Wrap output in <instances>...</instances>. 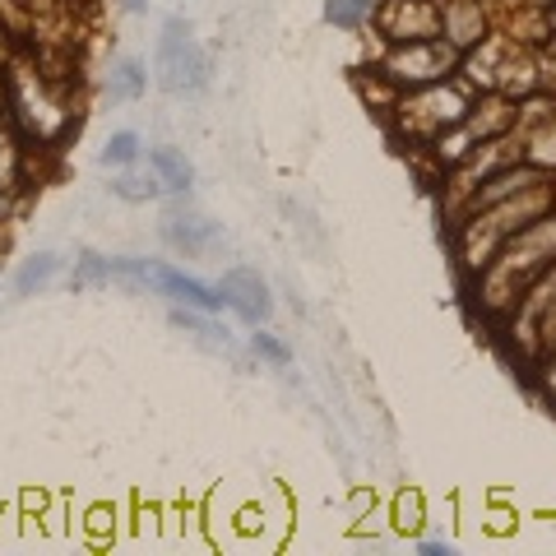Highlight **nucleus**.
Listing matches in <instances>:
<instances>
[{
  "label": "nucleus",
  "instance_id": "nucleus-2",
  "mask_svg": "<svg viewBox=\"0 0 556 556\" xmlns=\"http://www.w3.org/2000/svg\"><path fill=\"white\" fill-rule=\"evenodd\" d=\"M0 75H5V116L28 144L56 149L61 139L79 126L75 102H70V93L56 84V75H47L38 56L14 47V56L0 65Z\"/></svg>",
  "mask_w": 556,
  "mask_h": 556
},
{
  "label": "nucleus",
  "instance_id": "nucleus-23",
  "mask_svg": "<svg viewBox=\"0 0 556 556\" xmlns=\"http://www.w3.org/2000/svg\"><path fill=\"white\" fill-rule=\"evenodd\" d=\"M14 42H20V38H14V33H10L5 24H0V65H5V61L14 56Z\"/></svg>",
  "mask_w": 556,
  "mask_h": 556
},
{
  "label": "nucleus",
  "instance_id": "nucleus-22",
  "mask_svg": "<svg viewBox=\"0 0 556 556\" xmlns=\"http://www.w3.org/2000/svg\"><path fill=\"white\" fill-rule=\"evenodd\" d=\"M413 547L422 552V556H455V552H459V543H455V538H417Z\"/></svg>",
  "mask_w": 556,
  "mask_h": 556
},
{
  "label": "nucleus",
  "instance_id": "nucleus-21",
  "mask_svg": "<svg viewBox=\"0 0 556 556\" xmlns=\"http://www.w3.org/2000/svg\"><path fill=\"white\" fill-rule=\"evenodd\" d=\"M394 525H399V529H417V525H422V501H417V492L399 496V506H394Z\"/></svg>",
  "mask_w": 556,
  "mask_h": 556
},
{
  "label": "nucleus",
  "instance_id": "nucleus-12",
  "mask_svg": "<svg viewBox=\"0 0 556 556\" xmlns=\"http://www.w3.org/2000/svg\"><path fill=\"white\" fill-rule=\"evenodd\" d=\"M149 172L163 181L167 195H190V186H195V167H190L186 153L172 149V144L149 149Z\"/></svg>",
  "mask_w": 556,
  "mask_h": 556
},
{
  "label": "nucleus",
  "instance_id": "nucleus-4",
  "mask_svg": "<svg viewBox=\"0 0 556 556\" xmlns=\"http://www.w3.org/2000/svg\"><path fill=\"white\" fill-rule=\"evenodd\" d=\"M468 108H473L468 84L459 75H450V79H437V84H422V89L399 93L390 102V116H394V126L413 139V144L427 149L437 135L455 130L459 121L468 116Z\"/></svg>",
  "mask_w": 556,
  "mask_h": 556
},
{
  "label": "nucleus",
  "instance_id": "nucleus-10",
  "mask_svg": "<svg viewBox=\"0 0 556 556\" xmlns=\"http://www.w3.org/2000/svg\"><path fill=\"white\" fill-rule=\"evenodd\" d=\"M177 204L167 208V218H163V241L172 251H181V255H204L214 241L223 237V228L214 218H204V214H195L190 204H181L186 195H172Z\"/></svg>",
  "mask_w": 556,
  "mask_h": 556
},
{
  "label": "nucleus",
  "instance_id": "nucleus-9",
  "mask_svg": "<svg viewBox=\"0 0 556 556\" xmlns=\"http://www.w3.org/2000/svg\"><path fill=\"white\" fill-rule=\"evenodd\" d=\"M441 38L464 56L492 38V10L486 0H441Z\"/></svg>",
  "mask_w": 556,
  "mask_h": 556
},
{
  "label": "nucleus",
  "instance_id": "nucleus-20",
  "mask_svg": "<svg viewBox=\"0 0 556 556\" xmlns=\"http://www.w3.org/2000/svg\"><path fill=\"white\" fill-rule=\"evenodd\" d=\"M251 353L260 362H269V367H288V362H292V348L278 339V334H269V329H260V325H255V334H251Z\"/></svg>",
  "mask_w": 556,
  "mask_h": 556
},
{
  "label": "nucleus",
  "instance_id": "nucleus-11",
  "mask_svg": "<svg viewBox=\"0 0 556 556\" xmlns=\"http://www.w3.org/2000/svg\"><path fill=\"white\" fill-rule=\"evenodd\" d=\"M144 93H149V65L139 56H116L108 70V98L116 108H130V102H139Z\"/></svg>",
  "mask_w": 556,
  "mask_h": 556
},
{
  "label": "nucleus",
  "instance_id": "nucleus-15",
  "mask_svg": "<svg viewBox=\"0 0 556 556\" xmlns=\"http://www.w3.org/2000/svg\"><path fill=\"white\" fill-rule=\"evenodd\" d=\"M112 195L126 200V204H153V200H163L167 190H163V181L153 177V172L126 167V172H116V177H112Z\"/></svg>",
  "mask_w": 556,
  "mask_h": 556
},
{
  "label": "nucleus",
  "instance_id": "nucleus-26",
  "mask_svg": "<svg viewBox=\"0 0 556 556\" xmlns=\"http://www.w3.org/2000/svg\"><path fill=\"white\" fill-rule=\"evenodd\" d=\"M552 28H556V5H552Z\"/></svg>",
  "mask_w": 556,
  "mask_h": 556
},
{
  "label": "nucleus",
  "instance_id": "nucleus-17",
  "mask_svg": "<svg viewBox=\"0 0 556 556\" xmlns=\"http://www.w3.org/2000/svg\"><path fill=\"white\" fill-rule=\"evenodd\" d=\"M139 159H144V139H139L135 130H112L108 144H102L98 163L108 172H126V167H139Z\"/></svg>",
  "mask_w": 556,
  "mask_h": 556
},
{
  "label": "nucleus",
  "instance_id": "nucleus-1",
  "mask_svg": "<svg viewBox=\"0 0 556 556\" xmlns=\"http://www.w3.org/2000/svg\"><path fill=\"white\" fill-rule=\"evenodd\" d=\"M552 265H556V208L533 218L529 228H519L506 247L486 260V269L478 278H468V292L478 298V311L486 320L506 325L519 311V302H525V292Z\"/></svg>",
  "mask_w": 556,
  "mask_h": 556
},
{
  "label": "nucleus",
  "instance_id": "nucleus-13",
  "mask_svg": "<svg viewBox=\"0 0 556 556\" xmlns=\"http://www.w3.org/2000/svg\"><path fill=\"white\" fill-rule=\"evenodd\" d=\"M61 274V255L56 251H38V255H28L20 269H14V298H33V292H42L51 278Z\"/></svg>",
  "mask_w": 556,
  "mask_h": 556
},
{
  "label": "nucleus",
  "instance_id": "nucleus-3",
  "mask_svg": "<svg viewBox=\"0 0 556 556\" xmlns=\"http://www.w3.org/2000/svg\"><path fill=\"white\" fill-rule=\"evenodd\" d=\"M459 75H464L468 89L501 93V98H515V102H525L538 84H543L538 79V56L519 38H510V33H492L482 47L464 51Z\"/></svg>",
  "mask_w": 556,
  "mask_h": 556
},
{
  "label": "nucleus",
  "instance_id": "nucleus-14",
  "mask_svg": "<svg viewBox=\"0 0 556 556\" xmlns=\"http://www.w3.org/2000/svg\"><path fill=\"white\" fill-rule=\"evenodd\" d=\"M519 153H525L533 167L556 172V112L538 121L533 130H525V139H519Z\"/></svg>",
  "mask_w": 556,
  "mask_h": 556
},
{
  "label": "nucleus",
  "instance_id": "nucleus-16",
  "mask_svg": "<svg viewBox=\"0 0 556 556\" xmlns=\"http://www.w3.org/2000/svg\"><path fill=\"white\" fill-rule=\"evenodd\" d=\"M325 24L339 33H362L376 20V0H325Z\"/></svg>",
  "mask_w": 556,
  "mask_h": 556
},
{
  "label": "nucleus",
  "instance_id": "nucleus-7",
  "mask_svg": "<svg viewBox=\"0 0 556 556\" xmlns=\"http://www.w3.org/2000/svg\"><path fill=\"white\" fill-rule=\"evenodd\" d=\"M371 28L386 47L441 38V0H376Z\"/></svg>",
  "mask_w": 556,
  "mask_h": 556
},
{
  "label": "nucleus",
  "instance_id": "nucleus-6",
  "mask_svg": "<svg viewBox=\"0 0 556 556\" xmlns=\"http://www.w3.org/2000/svg\"><path fill=\"white\" fill-rule=\"evenodd\" d=\"M153 84L172 98H195L208 84V61L204 47L195 42V33L181 20H167L159 47H153Z\"/></svg>",
  "mask_w": 556,
  "mask_h": 556
},
{
  "label": "nucleus",
  "instance_id": "nucleus-25",
  "mask_svg": "<svg viewBox=\"0 0 556 556\" xmlns=\"http://www.w3.org/2000/svg\"><path fill=\"white\" fill-rule=\"evenodd\" d=\"M70 5H89V0H70Z\"/></svg>",
  "mask_w": 556,
  "mask_h": 556
},
{
  "label": "nucleus",
  "instance_id": "nucleus-8",
  "mask_svg": "<svg viewBox=\"0 0 556 556\" xmlns=\"http://www.w3.org/2000/svg\"><path fill=\"white\" fill-rule=\"evenodd\" d=\"M218 292H223V306L251 329L274 316V298H269V283L260 278V269H247V265L228 269L218 278Z\"/></svg>",
  "mask_w": 556,
  "mask_h": 556
},
{
  "label": "nucleus",
  "instance_id": "nucleus-18",
  "mask_svg": "<svg viewBox=\"0 0 556 556\" xmlns=\"http://www.w3.org/2000/svg\"><path fill=\"white\" fill-rule=\"evenodd\" d=\"M24 181V144H20V130L0 121V195L20 190Z\"/></svg>",
  "mask_w": 556,
  "mask_h": 556
},
{
  "label": "nucleus",
  "instance_id": "nucleus-24",
  "mask_svg": "<svg viewBox=\"0 0 556 556\" xmlns=\"http://www.w3.org/2000/svg\"><path fill=\"white\" fill-rule=\"evenodd\" d=\"M121 10L135 14V20H139V14H149V0H121Z\"/></svg>",
  "mask_w": 556,
  "mask_h": 556
},
{
  "label": "nucleus",
  "instance_id": "nucleus-5",
  "mask_svg": "<svg viewBox=\"0 0 556 556\" xmlns=\"http://www.w3.org/2000/svg\"><path fill=\"white\" fill-rule=\"evenodd\" d=\"M459 51L450 47L445 38H427V42H399L386 47V56L376 61L371 75L386 79L394 93H408V89H422V84H437L459 75Z\"/></svg>",
  "mask_w": 556,
  "mask_h": 556
},
{
  "label": "nucleus",
  "instance_id": "nucleus-19",
  "mask_svg": "<svg viewBox=\"0 0 556 556\" xmlns=\"http://www.w3.org/2000/svg\"><path fill=\"white\" fill-rule=\"evenodd\" d=\"M288 208V218H292V237H302V247H311V251H325V228L316 223V214L311 208H302V204H283Z\"/></svg>",
  "mask_w": 556,
  "mask_h": 556
}]
</instances>
